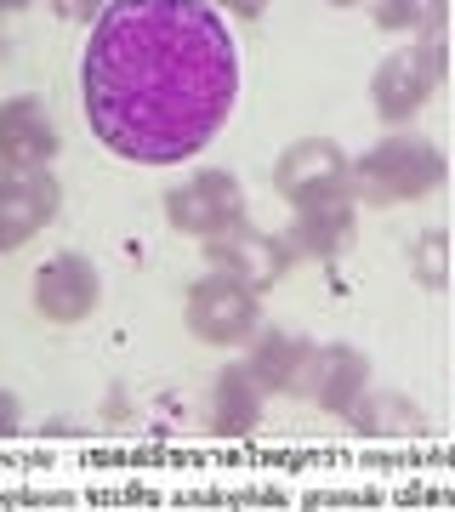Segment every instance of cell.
Here are the masks:
<instances>
[{
	"mask_svg": "<svg viewBox=\"0 0 455 512\" xmlns=\"http://www.w3.org/2000/svg\"><path fill=\"white\" fill-rule=\"evenodd\" d=\"M211 262H217V268H228V274H239L245 285H262V279H279V274H285L291 251H285L279 239L251 234L245 222H234V228L211 234Z\"/></svg>",
	"mask_w": 455,
	"mask_h": 512,
	"instance_id": "30bf717a",
	"label": "cell"
},
{
	"mask_svg": "<svg viewBox=\"0 0 455 512\" xmlns=\"http://www.w3.org/2000/svg\"><path fill=\"white\" fill-rule=\"evenodd\" d=\"M376 23L393 29V35H433L444 23V0H382Z\"/></svg>",
	"mask_w": 455,
	"mask_h": 512,
	"instance_id": "9a60e30c",
	"label": "cell"
},
{
	"mask_svg": "<svg viewBox=\"0 0 455 512\" xmlns=\"http://www.w3.org/2000/svg\"><path fill=\"white\" fill-rule=\"evenodd\" d=\"M438 80H444V40L421 35V46H404V52H393L376 69V80H370V97H376V114L382 120H410V114L427 103V97L438 92Z\"/></svg>",
	"mask_w": 455,
	"mask_h": 512,
	"instance_id": "3957f363",
	"label": "cell"
},
{
	"mask_svg": "<svg viewBox=\"0 0 455 512\" xmlns=\"http://www.w3.org/2000/svg\"><path fill=\"white\" fill-rule=\"evenodd\" d=\"M6 433H18V399L12 393H0V439Z\"/></svg>",
	"mask_w": 455,
	"mask_h": 512,
	"instance_id": "e0dca14e",
	"label": "cell"
},
{
	"mask_svg": "<svg viewBox=\"0 0 455 512\" xmlns=\"http://www.w3.org/2000/svg\"><path fill=\"white\" fill-rule=\"evenodd\" d=\"M228 12H239V18H256V12H262V0H228Z\"/></svg>",
	"mask_w": 455,
	"mask_h": 512,
	"instance_id": "ac0fdd59",
	"label": "cell"
},
{
	"mask_svg": "<svg viewBox=\"0 0 455 512\" xmlns=\"http://www.w3.org/2000/svg\"><path fill=\"white\" fill-rule=\"evenodd\" d=\"M86 6H97V0H86ZM103 6H109V0H103Z\"/></svg>",
	"mask_w": 455,
	"mask_h": 512,
	"instance_id": "44dd1931",
	"label": "cell"
},
{
	"mask_svg": "<svg viewBox=\"0 0 455 512\" xmlns=\"http://www.w3.org/2000/svg\"><path fill=\"white\" fill-rule=\"evenodd\" d=\"M211 416H217L222 433H245V427H251L256 421V376L251 370H228V376H217Z\"/></svg>",
	"mask_w": 455,
	"mask_h": 512,
	"instance_id": "5bb4252c",
	"label": "cell"
},
{
	"mask_svg": "<svg viewBox=\"0 0 455 512\" xmlns=\"http://www.w3.org/2000/svg\"><path fill=\"white\" fill-rule=\"evenodd\" d=\"M6 6H12V0H0V12H6Z\"/></svg>",
	"mask_w": 455,
	"mask_h": 512,
	"instance_id": "ffe728a7",
	"label": "cell"
},
{
	"mask_svg": "<svg viewBox=\"0 0 455 512\" xmlns=\"http://www.w3.org/2000/svg\"><path fill=\"white\" fill-rule=\"evenodd\" d=\"M57 154V126L46 103L12 97L0 103V165H46Z\"/></svg>",
	"mask_w": 455,
	"mask_h": 512,
	"instance_id": "9c48e42d",
	"label": "cell"
},
{
	"mask_svg": "<svg viewBox=\"0 0 455 512\" xmlns=\"http://www.w3.org/2000/svg\"><path fill=\"white\" fill-rule=\"evenodd\" d=\"M410 274H416L427 291H444V285H450V239L438 234V228H427V234L410 245Z\"/></svg>",
	"mask_w": 455,
	"mask_h": 512,
	"instance_id": "2e32d148",
	"label": "cell"
},
{
	"mask_svg": "<svg viewBox=\"0 0 455 512\" xmlns=\"http://www.w3.org/2000/svg\"><path fill=\"white\" fill-rule=\"evenodd\" d=\"M330 6H353V0H330Z\"/></svg>",
	"mask_w": 455,
	"mask_h": 512,
	"instance_id": "d6986e66",
	"label": "cell"
},
{
	"mask_svg": "<svg viewBox=\"0 0 455 512\" xmlns=\"http://www.w3.org/2000/svg\"><path fill=\"white\" fill-rule=\"evenodd\" d=\"M188 325H194L200 342H245L256 330V291L239 274L217 268L188 296Z\"/></svg>",
	"mask_w": 455,
	"mask_h": 512,
	"instance_id": "5b68a950",
	"label": "cell"
},
{
	"mask_svg": "<svg viewBox=\"0 0 455 512\" xmlns=\"http://www.w3.org/2000/svg\"><path fill=\"white\" fill-rule=\"evenodd\" d=\"M308 353L296 336H285V330H273V336H262L251 353V376L268 387H302V376H308Z\"/></svg>",
	"mask_w": 455,
	"mask_h": 512,
	"instance_id": "4fadbf2b",
	"label": "cell"
},
{
	"mask_svg": "<svg viewBox=\"0 0 455 512\" xmlns=\"http://www.w3.org/2000/svg\"><path fill=\"white\" fill-rule=\"evenodd\" d=\"M279 188H285L296 205L319 200V194H342L347 188V154L330 143V137L291 143L285 148V160H279Z\"/></svg>",
	"mask_w": 455,
	"mask_h": 512,
	"instance_id": "ba28073f",
	"label": "cell"
},
{
	"mask_svg": "<svg viewBox=\"0 0 455 512\" xmlns=\"http://www.w3.org/2000/svg\"><path fill=\"white\" fill-rule=\"evenodd\" d=\"M57 200H63V188L46 165H6L0 171V251L35 239L57 217Z\"/></svg>",
	"mask_w": 455,
	"mask_h": 512,
	"instance_id": "277c9868",
	"label": "cell"
},
{
	"mask_svg": "<svg viewBox=\"0 0 455 512\" xmlns=\"http://www.w3.org/2000/svg\"><path fill=\"white\" fill-rule=\"evenodd\" d=\"M165 217L188 228V234H222V228H234L245 222V200H239V183L228 171H194L182 188L165 194Z\"/></svg>",
	"mask_w": 455,
	"mask_h": 512,
	"instance_id": "8992f818",
	"label": "cell"
},
{
	"mask_svg": "<svg viewBox=\"0 0 455 512\" xmlns=\"http://www.w3.org/2000/svg\"><path fill=\"white\" fill-rule=\"evenodd\" d=\"M353 177H359V194L370 205H399V200H421V194H433L444 183V154H438L427 137H382V143L370 148L359 165H353Z\"/></svg>",
	"mask_w": 455,
	"mask_h": 512,
	"instance_id": "7a4b0ae2",
	"label": "cell"
},
{
	"mask_svg": "<svg viewBox=\"0 0 455 512\" xmlns=\"http://www.w3.org/2000/svg\"><path fill=\"white\" fill-rule=\"evenodd\" d=\"M353 239V200L347 194H319V200L296 205V245L313 256H342Z\"/></svg>",
	"mask_w": 455,
	"mask_h": 512,
	"instance_id": "7c38bea8",
	"label": "cell"
},
{
	"mask_svg": "<svg viewBox=\"0 0 455 512\" xmlns=\"http://www.w3.org/2000/svg\"><path fill=\"white\" fill-rule=\"evenodd\" d=\"M364 382H370V370H364V359L353 348L308 353V376H302V387H308L319 404H330V410H353L359 393H364Z\"/></svg>",
	"mask_w": 455,
	"mask_h": 512,
	"instance_id": "8fae6325",
	"label": "cell"
},
{
	"mask_svg": "<svg viewBox=\"0 0 455 512\" xmlns=\"http://www.w3.org/2000/svg\"><path fill=\"white\" fill-rule=\"evenodd\" d=\"M86 120L131 165L200 154L234 114L239 46L211 0H109L80 57Z\"/></svg>",
	"mask_w": 455,
	"mask_h": 512,
	"instance_id": "6da1fadb",
	"label": "cell"
},
{
	"mask_svg": "<svg viewBox=\"0 0 455 512\" xmlns=\"http://www.w3.org/2000/svg\"><path fill=\"white\" fill-rule=\"evenodd\" d=\"M97 296H103V285H97V268H91L80 251L52 256V262L35 274V308L46 313V319H57V325L86 319V313L97 308Z\"/></svg>",
	"mask_w": 455,
	"mask_h": 512,
	"instance_id": "52a82bcc",
	"label": "cell"
}]
</instances>
